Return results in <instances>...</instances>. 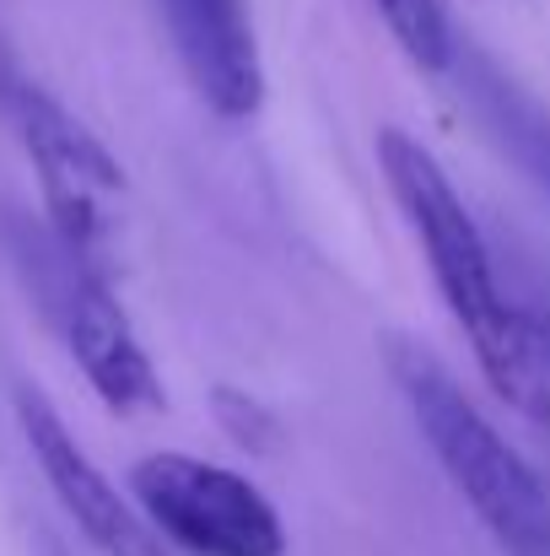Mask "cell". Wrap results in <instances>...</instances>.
<instances>
[{
	"instance_id": "4",
	"label": "cell",
	"mask_w": 550,
	"mask_h": 556,
	"mask_svg": "<svg viewBox=\"0 0 550 556\" xmlns=\"http://www.w3.org/2000/svg\"><path fill=\"white\" fill-rule=\"evenodd\" d=\"M33 243L38 249H27V276L38 281V298L49 303L76 368L87 372L98 400L119 416L163 405L157 368H152L146 346L136 341L125 308L114 303L103 270L92 260H81L71 243H60L54 227H49V238H33Z\"/></svg>"
},
{
	"instance_id": "3",
	"label": "cell",
	"mask_w": 550,
	"mask_h": 556,
	"mask_svg": "<svg viewBox=\"0 0 550 556\" xmlns=\"http://www.w3.org/2000/svg\"><path fill=\"white\" fill-rule=\"evenodd\" d=\"M130 492L152 530L189 556H286L276 503L227 465L163 448L130 470Z\"/></svg>"
},
{
	"instance_id": "8",
	"label": "cell",
	"mask_w": 550,
	"mask_h": 556,
	"mask_svg": "<svg viewBox=\"0 0 550 556\" xmlns=\"http://www.w3.org/2000/svg\"><path fill=\"white\" fill-rule=\"evenodd\" d=\"M448 71L459 76V92H464V103L475 109L481 130L550 194V114L546 109H540L519 81H508L491 60H481L475 49H459V43H453ZM448 71H443V76H448Z\"/></svg>"
},
{
	"instance_id": "2",
	"label": "cell",
	"mask_w": 550,
	"mask_h": 556,
	"mask_svg": "<svg viewBox=\"0 0 550 556\" xmlns=\"http://www.w3.org/2000/svg\"><path fill=\"white\" fill-rule=\"evenodd\" d=\"M383 352L443 476L475 508L491 541L508 556H550V492L519 459V448L475 410V400L448 378V368L426 346L394 336Z\"/></svg>"
},
{
	"instance_id": "6",
	"label": "cell",
	"mask_w": 550,
	"mask_h": 556,
	"mask_svg": "<svg viewBox=\"0 0 550 556\" xmlns=\"http://www.w3.org/2000/svg\"><path fill=\"white\" fill-rule=\"evenodd\" d=\"M16 421L22 438L49 481V492L60 497V508L76 519V530L98 546L103 556H168L163 535L152 530V519L119 497V486L87 459V448L71 438V427L54 416V405L38 389H16Z\"/></svg>"
},
{
	"instance_id": "7",
	"label": "cell",
	"mask_w": 550,
	"mask_h": 556,
	"mask_svg": "<svg viewBox=\"0 0 550 556\" xmlns=\"http://www.w3.org/2000/svg\"><path fill=\"white\" fill-rule=\"evenodd\" d=\"M157 11L194 98L216 119H254L265 103V54L248 0H157Z\"/></svg>"
},
{
	"instance_id": "10",
	"label": "cell",
	"mask_w": 550,
	"mask_h": 556,
	"mask_svg": "<svg viewBox=\"0 0 550 556\" xmlns=\"http://www.w3.org/2000/svg\"><path fill=\"white\" fill-rule=\"evenodd\" d=\"M43 556H60V552H43Z\"/></svg>"
},
{
	"instance_id": "5",
	"label": "cell",
	"mask_w": 550,
	"mask_h": 556,
	"mask_svg": "<svg viewBox=\"0 0 550 556\" xmlns=\"http://www.w3.org/2000/svg\"><path fill=\"white\" fill-rule=\"evenodd\" d=\"M5 119L16 130V141L33 157V174L49 205V227L60 232V243H71L81 260H92L103 270V243H108V211L125 189L119 163L108 157V147L43 87L11 76L0 87Z\"/></svg>"
},
{
	"instance_id": "1",
	"label": "cell",
	"mask_w": 550,
	"mask_h": 556,
	"mask_svg": "<svg viewBox=\"0 0 550 556\" xmlns=\"http://www.w3.org/2000/svg\"><path fill=\"white\" fill-rule=\"evenodd\" d=\"M378 163L383 179L394 189L426 265L432 281L448 303V314L459 319V330L470 336L481 368L491 378V389L502 400H513L529 416H550V346L535 325V314H519L491 276V254L486 238L470 216V205L459 200L453 179L443 174V163L405 130H378Z\"/></svg>"
},
{
	"instance_id": "9",
	"label": "cell",
	"mask_w": 550,
	"mask_h": 556,
	"mask_svg": "<svg viewBox=\"0 0 550 556\" xmlns=\"http://www.w3.org/2000/svg\"><path fill=\"white\" fill-rule=\"evenodd\" d=\"M378 16L388 22L394 43L405 49V60L415 71H432L443 76L448 54H453V27H448V11L443 0H372Z\"/></svg>"
}]
</instances>
